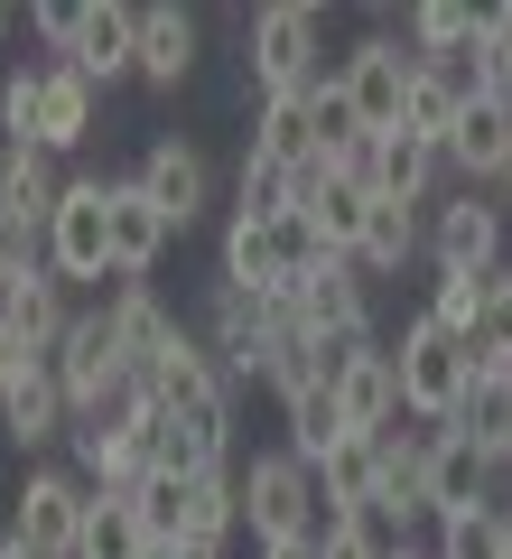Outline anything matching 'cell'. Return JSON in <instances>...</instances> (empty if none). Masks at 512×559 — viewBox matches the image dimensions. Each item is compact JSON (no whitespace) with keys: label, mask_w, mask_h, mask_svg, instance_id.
<instances>
[{"label":"cell","mask_w":512,"mask_h":559,"mask_svg":"<svg viewBox=\"0 0 512 559\" xmlns=\"http://www.w3.org/2000/svg\"><path fill=\"white\" fill-rule=\"evenodd\" d=\"M38 103H47V66H10L0 75V150H38Z\"/></svg>","instance_id":"f546056e"},{"label":"cell","mask_w":512,"mask_h":559,"mask_svg":"<svg viewBox=\"0 0 512 559\" xmlns=\"http://www.w3.org/2000/svg\"><path fill=\"white\" fill-rule=\"evenodd\" d=\"M0 559H38V550H20V540H0Z\"/></svg>","instance_id":"ab89813d"},{"label":"cell","mask_w":512,"mask_h":559,"mask_svg":"<svg viewBox=\"0 0 512 559\" xmlns=\"http://www.w3.org/2000/svg\"><path fill=\"white\" fill-rule=\"evenodd\" d=\"M289 299H298V318H308L317 336H373V289H364L355 261H317Z\"/></svg>","instance_id":"5bb4252c"},{"label":"cell","mask_w":512,"mask_h":559,"mask_svg":"<svg viewBox=\"0 0 512 559\" xmlns=\"http://www.w3.org/2000/svg\"><path fill=\"white\" fill-rule=\"evenodd\" d=\"M345 94H355V112H364V131H401V112H410V75H419V57L401 38H364V47H345Z\"/></svg>","instance_id":"30bf717a"},{"label":"cell","mask_w":512,"mask_h":559,"mask_svg":"<svg viewBox=\"0 0 512 559\" xmlns=\"http://www.w3.org/2000/svg\"><path fill=\"white\" fill-rule=\"evenodd\" d=\"M503 559H512V513H503Z\"/></svg>","instance_id":"7bdbcfd3"},{"label":"cell","mask_w":512,"mask_h":559,"mask_svg":"<svg viewBox=\"0 0 512 559\" xmlns=\"http://www.w3.org/2000/svg\"><path fill=\"white\" fill-rule=\"evenodd\" d=\"M438 178H448V150L419 131H382L373 140V197L392 205H438Z\"/></svg>","instance_id":"e0dca14e"},{"label":"cell","mask_w":512,"mask_h":559,"mask_svg":"<svg viewBox=\"0 0 512 559\" xmlns=\"http://www.w3.org/2000/svg\"><path fill=\"white\" fill-rule=\"evenodd\" d=\"M94 140V84L75 75V66L47 57V103H38V150L47 159H66V150H84Z\"/></svg>","instance_id":"cb8c5ba5"},{"label":"cell","mask_w":512,"mask_h":559,"mask_svg":"<svg viewBox=\"0 0 512 559\" xmlns=\"http://www.w3.org/2000/svg\"><path fill=\"white\" fill-rule=\"evenodd\" d=\"M401 559H438V550H419V540H410V550H401Z\"/></svg>","instance_id":"b9f144b4"},{"label":"cell","mask_w":512,"mask_h":559,"mask_svg":"<svg viewBox=\"0 0 512 559\" xmlns=\"http://www.w3.org/2000/svg\"><path fill=\"white\" fill-rule=\"evenodd\" d=\"M38 364H47V355H38V345H28V336H20V326H10V318H0V401L20 392V382L38 373Z\"/></svg>","instance_id":"e575fe53"},{"label":"cell","mask_w":512,"mask_h":559,"mask_svg":"<svg viewBox=\"0 0 512 559\" xmlns=\"http://www.w3.org/2000/svg\"><path fill=\"white\" fill-rule=\"evenodd\" d=\"M168 559H224V550H197V540H187V550H168Z\"/></svg>","instance_id":"f35d334b"},{"label":"cell","mask_w":512,"mask_h":559,"mask_svg":"<svg viewBox=\"0 0 512 559\" xmlns=\"http://www.w3.org/2000/svg\"><path fill=\"white\" fill-rule=\"evenodd\" d=\"M438 559H503V513H475V522H438Z\"/></svg>","instance_id":"836d02e7"},{"label":"cell","mask_w":512,"mask_h":559,"mask_svg":"<svg viewBox=\"0 0 512 559\" xmlns=\"http://www.w3.org/2000/svg\"><path fill=\"white\" fill-rule=\"evenodd\" d=\"M242 159H271V168L326 159V150H317V121H308V94H261L252 103V131H242Z\"/></svg>","instance_id":"d6986e66"},{"label":"cell","mask_w":512,"mask_h":559,"mask_svg":"<svg viewBox=\"0 0 512 559\" xmlns=\"http://www.w3.org/2000/svg\"><path fill=\"white\" fill-rule=\"evenodd\" d=\"M448 429H456V439H475L512 476V364H475V382H466V401H456Z\"/></svg>","instance_id":"44dd1931"},{"label":"cell","mask_w":512,"mask_h":559,"mask_svg":"<svg viewBox=\"0 0 512 559\" xmlns=\"http://www.w3.org/2000/svg\"><path fill=\"white\" fill-rule=\"evenodd\" d=\"M187 495H197V476H150L131 495L140 532H150V550H187Z\"/></svg>","instance_id":"f1b7e54d"},{"label":"cell","mask_w":512,"mask_h":559,"mask_svg":"<svg viewBox=\"0 0 512 559\" xmlns=\"http://www.w3.org/2000/svg\"><path fill=\"white\" fill-rule=\"evenodd\" d=\"M503 234H512L503 197L456 187V197L429 205V271H438V280H448V271H503Z\"/></svg>","instance_id":"52a82bcc"},{"label":"cell","mask_w":512,"mask_h":559,"mask_svg":"<svg viewBox=\"0 0 512 559\" xmlns=\"http://www.w3.org/2000/svg\"><path fill=\"white\" fill-rule=\"evenodd\" d=\"M168 242H178V224L158 215L131 178H112V289H121V280H150Z\"/></svg>","instance_id":"2e32d148"},{"label":"cell","mask_w":512,"mask_h":559,"mask_svg":"<svg viewBox=\"0 0 512 559\" xmlns=\"http://www.w3.org/2000/svg\"><path fill=\"white\" fill-rule=\"evenodd\" d=\"M475 38H485V10H466V0H419V10H410V57L419 66L466 57Z\"/></svg>","instance_id":"484cf974"},{"label":"cell","mask_w":512,"mask_h":559,"mask_svg":"<svg viewBox=\"0 0 512 559\" xmlns=\"http://www.w3.org/2000/svg\"><path fill=\"white\" fill-rule=\"evenodd\" d=\"M57 66H75L84 84H131L140 75V10L131 0H84V20H75V47H66Z\"/></svg>","instance_id":"8fae6325"},{"label":"cell","mask_w":512,"mask_h":559,"mask_svg":"<svg viewBox=\"0 0 512 559\" xmlns=\"http://www.w3.org/2000/svg\"><path fill=\"white\" fill-rule=\"evenodd\" d=\"M234 215H252V224H279V215H298V168L242 159V178H234Z\"/></svg>","instance_id":"1f68e13d"},{"label":"cell","mask_w":512,"mask_h":559,"mask_svg":"<svg viewBox=\"0 0 512 559\" xmlns=\"http://www.w3.org/2000/svg\"><path fill=\"white\" fill-rule=\"evenodd\" d=\"M419 252H429V205H392V197H373L364 242H355V271H364V280H401Z\"/></svg>","instance_id":"ac0fdd59"},{"label":"cell","mask_w":512,"mask_h":559,"mask_svg":"<svg viewBox=\"0 0 512 559\" xmlns=\"http://www.w3.org/2000/svg\"><path fill=\"white\" fill-rule=\"evenodd\" d=\"M103 308H112V336H121V364H131V382H150L158 364H168V345L187 336V326H178V308L158 299L150 280H121V289H112Z\"/></svg>","instance_id":"7c38bea8"},{"label":"cell","mask_w":512,"mask_h":559,"mask_svg":"<svg viewBox=\"0 0 512 559\" xmlns=\"http://www.w3.org/2000/svg\"><path fill=\"white\" fill-rule=\"evenodd\" d=\"M308 121H317V150H326V159H345L355 140H373L364 112H355V94H345V75H317L308 84Z\"/></svg>","instance_id":"4dcf8cb0"},{"label":"cell","mask_w":512,"mask_h":559,"mask_svg":"<svg viewBox=\"0 0 512 559\" xmlns=\"http://www.w3.org/2000/svg\"><path fill=\"white\" fill-rule=\"evenodd\" d=\"M187 75H197V10H178V0H150V10H140V84L178 94Z\"/></svg>","instance_id":"ffe728a7"},{"label":"cell","mask_w":512,"mask_h":559,"mask_svg":"<svg viewBox=\"0 0 512 559\" xmlns=\"http://www.w3.org/2000/svg\"><path fill=\"white\" fill-rule=\"evenodd\" d=\"M317 559H392V550H382L364 522H326V532H317Z\"/></svg>","instance_id":"d590c367"},{"label":"cell","mask_w":512,"mask_h":559,"mask_svg":"<svg viewBox=\"0 0 512 559\" xmlns=\"http://www.w3.org/2000/svg\"><path fill=\"white\" fill-rule=\"evenodd\" d=\"M242 57H252L261 94H308V84L326 75V10H317V0H271V10H252Z\"/></svg>","instance_id":"3957f363"},{"label":"cell","mask_w":512,"mask_h":559,"mask_svg":"<svg viewBox=\"0 0 512 559\" xmlns=\"http://www.w3.org/2000/svg\"><path fill=\"white\" fill-rule=\"evenodd\" d=\"M0 439L20 448L28 466H38L47 448H57V439H75V401H66V382H57V364H38V373H28L20 392L0 401Z\"/></svg>","instance_id":"4fadbf2b"},{"label":"cell","mask_w":512,"mask_h":559,"mask_svg":"<svg viewBox=\"0 0 512 559\" xmlns=\"http://www.w3.org/2000/svg\"><path fill=\"white\" fill-rule=\"evenodd\" d=\"M279 419H289V439H279V448H289V457H308V466H326V448L345 439V411H335V392H326V382L289 392V401H279Z\"/></svg>","instance_id":"4316f807"},{"label":"cell","mask_w":512,"mask_h":559,"mask_svg":"<svg viewBox=\"0 0 512 559\" xmlns=\"http://www.w3.org/2000/svg\"><path fill=\"white\" fill-rule=\"evenodd\" d=\"M75 559H150V532H140L131 495H94V513L75 532Z\"/></svg>","instance_id":"83f0119b"},{"label":"cell","mask_w":512,"mask_h":559,"mask_svg":"<svg viewBox=\"0 0 512 559\" xmlns=\"http://www.w3.org/2000/svg\"><path fill=\"white\" fill-rule=\"evenodd\" d=\"M57 382H66V401H75V419L84 411H103V401L131 382V364H121V336H112V308H75V326H66V345L57 355Z\"/></svg>","instance_id":"ba28073f"},{"label":"cell","mask_w":512,"mask_h":559,"mask_svg":"<svg viewBox=\"0 0 512 559\" xmlns=\"http://www.w3.org/2000/svg\"><path fill=\"white\" fill-rule=\"evenodd\" d=\"M57 205H66V168L47 150H0V215L57 224Z\"/></svg>","instance_id":"603a6c76"},{"label":"cell","mask_w":512,"mask_h":559,"mask_svg":"<svg viewBox=\"0 0 512 559\" xmlns=\"http://www.w3.org/2000/svg\"><path fill=\"white\" fill-rule=\"evenodd\" d=\"M466 112H475V47H466V57H448V66H419V75H410V112H401V131H419V140H438V150H448Z\"/></svg>","instance_id":"9a60e30c"},{"label":"cell","mask_w":512,"mask_h":559,"mask_svg":"<svg viewBox=\"0 0 512 559\" xmlns=\"http://www.w3.org/2000/svg\"><path fill=\"white\" fill-rule=\"evenodd\" d=\"M75 20H84V0H38V10H28V28H38V38L57 47V57L75 47Z\"/></svg>","instance_id":"8d00e7d4"},{"label":"cell","mask_w":512,"mask_h":559,"mask_svg":"<svg viewBox=\"0 0 512 559\" xmlns=\"http://www.w3.org/2000/svg\"><path fill=\"white\" fill-rule=\"evenodd\" d=\"M47 271L66 289L112 280V178H66V205L47 224Z\"/></svg>","instance_id":"5b68a950"},{"label":"cell","mask_w":512,"mask_h":559,"mask_svg":"<svg viewBox=\"0 0 512 559\" xmlns=\"http://www.w3.org/2000/svg\"><path fill=\"white\" fill-rule=\"evenodd\" d=\"M84 513H94V485H84L75 466L38 457V466L20 476V495H10V522H0V540H20V550H38V559H75Z\"/></svg>","instance_id":"277c9868"},{"label":"cell","mask_w":512,"mask_h":559,"mask_svg":"<svg viewBox=\"0 0 512 559\" xmlns=\"http://www.w3.org/2000/svg\"><path fill=\"white\" fill-rule=\"evenodd\" d=\"M0 38H10V10H0Z\"/></svg>","instance_id":"ee69618b"},{"label":"cell","mask_w":512,"mask_h":559,"mask_svg":"<svg viewBox=\"0 0 512 559\" xmlns=\"http://www.w3.org/2000/svg\"><path fill=\"white\" fill-rule=\"evenodd\" d=\"M131 187H140V197H150V205H158V215H168V224H178V234H187V224L205 215V197H215V159H205L197 140H178V131H158L150 150H140Z\"/></svg>","instance_id":"9c48e42d"},{"label":"cell","mask_w":512,"mask_h":559,"mask_svg":"<svg viewBox=\"0 0 512 559\" xmlns=\"http://www.w3.org/2000/svg\"><path fill=\"white\" fill-rule=\"evenodd\" d=\"M493 197H503V215H512V168H503V187H493Z\"/></svg>","instance_id":"60d3db41"},{"label":"cell","mask_w":512,"mask_h":559,"mask_svg":"<svg viewBox=\"0 0 512 559\" xmlns=\"http://www.w3.org/2000/svg\"><path fill=\"white\" fill-rule=\"evenodd\" d=\"M261 559H317V540H271Z\"/></svg>","instance_id":"74e56055"},{"label":"cell","mask_w":512,"mask_h":559,"mask_svg":"<svg viewBox=\"0 0 512 559\" xmlns=\"http://www.w3.org/2000/svg\"><path fill=\"white\" fill-rule=\"evenodd\" d=\"M392 373H401V411L429 419V429H448L456 401H466V382H475V355H466V336H448V326L419 308L392 336Z\"/></svg>","instance_id":"6da1fadb"},{"label":"cell","mask_w":512,"mask_h":559,"mask_svg":"<svg viewBox=\"0 0 512 559\" xmlns=\"http://www.w3.org/2000/svg\"><path fill=\"white\" fill-rule=\"evenodd\" d=\"M0 318L20 326L38 355H57L66 326H75V308H66V280H57V271H38V280H20V289H0Z\"/></svg>","instance_id":"d4e9b609"},{"label":"cell","mask_w":512,"mask_h":559,"mask_svg":"<svg viewBox=\"0 0 512 559\" xmlns=\"http://www.w3.org/2000/svg\"><path fill=\"white\" fill-rule=\"evenodd\" d=\"M475 513H512V476L456 429H429V522H475Z\"/></svg>","instance_id":"8992f818"},{"label":"cell","mask_w":512,"mask_h":559,"mask_svg":"<svg viewBox=\"0 0 512 559\" xmlns=\"http://www.w3.org/2000/svg\"><path fill=\"white\" fill-rule=\"evenodd\" d=\"M485 289H493V271H448L429 289V318L448 326V336H475V318H485Z\"/></svg>","instance_id":"d6a6232c"},{"label":"cell","mask_w":512,"mask_h":559,"mask_svg":"<svg viewBox=\"0 0 512 559\" xmlns=\"http://www.w3.org/2000/svg\"><path fill=\"white\" fill-rule=\"evenodd\" d=\"M448 168L466 187H503V168H512V103L475 94V112L456 121V140H448Z\"/></svg>","instance_id":"7402d4cb"},{"label":"cell","mask_w":512,"mask_h":559,"mask_svg":"<svg viewBox=\"0 0 512 559\" xmlns=\"http://www.w3.org/2000/svg\"><path fill=\"white\" fill-rule=\"evenodd\" d=\"M317 522H326L317 466L289 457V448H261V457L242 466V532H252V550H271V540H317Z\"/></svg>","instance_id":"7a4b0ae2"}]
</instances>
